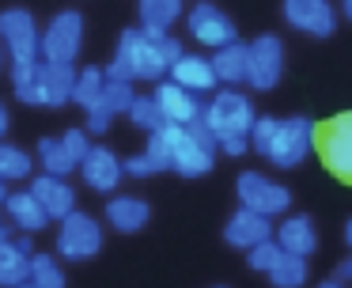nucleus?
I'll return each instance as SVG.
<instances>
[{"label":"nucleus","instance_id":"f257e3e1","mask_svg":"<svg viewBox=\"0 0 352 288\" xmlns=\"http://www.w3.org/2000/svg\"><path fill=\"white\" fill-rule=\"evenodd\" d=\"M250 148L276 167H296L314 148V121L311 118H258L250 133Z\"/></svg>","mask_w":352,"mask_h":288},{"label":"nucleus","instance_id":"f03ea898","mask_svg":"<svg viewBox=\"0 0 352 288\" xmlns=\"http://www.w3.org/2000/svg\"><path fill=\"white\" fill-rule=\"evenodd\" d=\"M160 38L163 34H155V30L129 27L122 38H118V53H114V61H110V68H107V80H125V83L155 80L160 83L163 76L170 72L167 57H163V50H160Z\"/></svg>","mask_w":352,"mask_h":288},{"label":"nucleus","instance_id":"7ed1b4c3","mask_svg":"<svg viewBox=\"0 0 352 288\" xmlns=\"http://www.w3.org/2000/svg\"><path fill=\"white\" fill-rule=\"evenodd\" d=\"M12 88H16V95L31 106H65V103H72L76 68L72 65H50V61L12 65Z\"/></svg>","mask_w":352,"mask_h":288},{"label":"nucleus","instance_id":"20e7f679","mask_svg":"<svg viewBox=\"0 0 352 288\" xmlns=\"http://www.w3.org/2000/svg\"><path fill=\"white\" fill-rule=\"evenodd\" d=\"M254 121H258L254 103L243 95V91H235V88L216 91V95L205 103V125L212 129L216 144L228 141V136H250Z\"/></svg>","mask_w":352,"mask_h":288},{"label":"nucleus","instance_id":"39448f33","mask_svg":"<svg viewBox=\"0 0 352 288\" xmlns=\"http://www.w3.org/2000/svg\"><path fill=\"white\" fill-rule=\"evenodd\" d=\"M0 45L12 57V65H31L42 61V30L27 8H8L0 12Z\"/></svg>","mask_w":352,"mask_h":288},{"label":"nucleus","instance_id":"423d86ee","mask_svg":"<svg viewBox=\"0 0 352 288\" xmlns=\"http://www.w3.org/2000/svg\"><path fill=\"white\" fill-rule=\"evenodd\" d=\"M80 42H84V19H80L76 8H65L42 30V61H50V65H72L80 57Z\"/></svg>","mask_w":352,"mask_h":288},{"label":"nucleus","instance_id":"0eeeda50","mask_svg":"<svg viewBox=\"0 0 352 288\" xmlns=\"http://www.w3.org/2000/svg\"><path fill=\"white\" fill-rule=\"evenodd\" d=\"M235 194H239V209H250V212H261V216H280L288 212L292 205V194L280 186V182L265 178L261 171H243L235 182Z\"/></svg>","mask_w":352,"mask_h":288},{"label":"nucleus","instance_id":"6e6552de","mask_svg":"<svg viewBox=\"0 0 352 288\" xmlns=\"http://www.w3.org/2000/svg\"><path fill=\"white\" fill-rule=\"evenodd\" d=\"M102 250V227L95 216H87L84 209L69 212L57 227V254L72 258V262H84V258L99 254Z\"/></svg>","mask_w":352,"mask_h":288},{"label":"nucleus","instance_id":"1a4fd4ad","mask_svg":"<svg viewBox=\"0 0 352 288\" xmlns=\"http://www.w3.org/2000/svg\"><path fill=\"white\" fill-rule=\"evenodd\" d=\"M284 72V42L276 34H258L250 42V72L246 83L254 91H273Z\"/></svg>","mask_w":352,"mask_h":288},{"label":"nucleus","instance_id":"9d476101","mask_svg":"<svg viewBox=\"0 0 352 288\" xmlns=\"http://www.w3.org/2000/svg\"><path fill=\"white\" fill-rule=\"evenodd\" d=\"M186 27H190V38H197V42L208 45L212 53L223 50V45H231V42H239V38H235V23H231L216 4H205V0H201L197 8H190Z\"/></svg>","mask_w":352,"mask_h":288},{"label":"nucleus","instance_id":"9b49d317","mask_svg":"<svg viewBox=\"0 0 352 288\" xmlns=\"http://www.w3.org/2000/svg\"><path fill=\"white\" fill-rule=\"evenodd\" d=\"M322 159H326V167L337 178L352 182V110L337 114L329 121V129L322 133Z\"/></svg>","mask_w":352,"mask_h":288},{"label":"nucleus","instance_id":"f8f14e48","mask_svg":"<svg viewBox=\"0 0 352 288\" xmlns=\"http://www.w3.org/2000/svg\"><path fill=\"white\" fill-rule=\"evenodd\" d=\"M284 19L311 38H329L337 27V12L329 0H284Z\"/></svg>","mask_w":352,"mask_h":288},{"label":"nucleus","instance_id":"ddd939ff","mask_svg":"<svg viewBox=\"0 0 352 288\" xmlns=\"http://www.w3.org/2000/svg\"><path fill=\"white\" fill-rule=\"evenodd\" d=\"M155 103H160L163 118H167L170 125H193L197 118H205V103H201V95L178 88L175 80L155 83Z\"/></svg>","mask_w":352,"mask_h":288},{"label":"nucleus","instance_id":"4468645a","mask_svg":"<svg viewBox=\"0 0 352 288\" xmlns=\"http://www.w3.org/2000/svg\"><path fill=\"white\" fill-rule=\"evenodd\" d=\"M34 194V201L46 209L50 220H65L69 212H76V189L69 186L65 178H57V174H34L31 186H27Z\"/></svg>","mask_w":352,"mask_h":288},{"label":"nucleus","instance_id":"2eb2a0df","mask_svg":"<svg viewBox=\"0 0 352 288\" xmlns=\"http://www.w3.org/2000/svg\"><path fill=\"white\" fill-rule=\"evenodd\" d=\"M80 178H84L95 194H110V189H118V182L125 178V167L110 148L95 144V148L87 152V159L80 163Z\"/></svg>","mask_w":352,"mask_h":288},{"label":"nucleus","instance_id":"dca6fc26","mask_svg":"<svg viewBox=\"0 0 352 288\" xmlns=\"http://www.w3.org/2000/svg\"><path fill=\"white\" fill-rule=\"evenodd\" d=\"M273 220L269 216H261V212H250V209H239L235 216L228 220V227H223V239L231 243V247H239V250H254V247H261L265 239H273Z\"/></svg>","mask_w":352,"mask_h":288},{"label":"nucleus","instance_id":"f3484780","mask_svg":"<svg viewBox=\"0 0 352 288\" xmlns=\"http://www.w3.org/2000/svg\"><path fill=\"white\" fill-rule=\"evenodd\" d=\"M31 258H34V247H31V235H16L0 247V285L4 288H19L31 280Z\"/></svg>","mask_w":352,"mask_h":288},{"label":"nucleus","instance_id":"a211bd4d","mask_svg":"<svg viewBox=\"0 0 352 288\" xmlns=\"http://www.w3.org/2000/svg\"><path fill=\"white\" fill-rule=\"evenodd\" d=\"M4 216H8V224L16 227L19 235H34V232H42V227L50 224L46 209L34 201L31 189H12L8 201H4Z\"/></svg>","mask_w":352,"mask_h":288},{"label":"nucleus","instance_id":"6ab92c4d","mask_svg":"<svg viewBox=\"0 0 352 288\" xmlns=\"http://www.w3.org/2000/svg\"><path fill=\"white\" fill-rule=\"evenodd\" d=\"M170 80L178 88L193 91V95H208L220 83L216 80V68H212V57H201V53H182V61L170 68Z\"/></svg>","mask_w":352,"mask_h":288},{"label":"nucleus","instance_id":"aec40b11","mask_svg":"<svg viewBox=\"0 0 352 288\" xmlns=\"http://www.w3.org/2000/svg\"><path fill=\"white\" fill-rule=\"evenodd\" d=\"M148 216H152L148 201H140V197H133V194H114L107 201V220H110L114 232L133 235V232H140V227L148 224Z\"/></svg>","mask_w":352,"mask_h":288},{"label":"nucleus","instance_id":"412c9836","mask_svg":"<svg viewBox=\"0 0 352 288\" xmlns=\"http://www.w3.org/2000/svg\"><path fill=\"white\" fill-rule=\"evenodd\" d=\"M273 239L280 243V250H288V254H299V258H307L314 247H318V232H314L311 216H303V212H296V216L280 220V227L273 232Z\"/></svg>","mask_w":352,"mask_h":288},{"label":"nucleus","instance_id":"4be33fe9","mask_svg":"<svg viewBox=\"0 0 352 288\" xmlns=\"http://www.w3.org/2000/svg\"><path fill=\"white\" fill-rule=\"evenodd\" d=\"M212 68H216V80H220L223 88L246 83V72H250V45L231 42V45H223V50H216L212 53Z\"/></svg>","mask_w":352,"mask_h":288},{"label":"nucleus","instance_id":"5701e85b","mask_svg":"<svg viewBox=\"0 0 352 288\" xmlns=\"http://www.w3.org/2000/svg\"><path fill=\"white\" fill-rule=\"evenodd\" d=\"M212 156L216 152H208L205 144H197L190 133H186L182 144H178V152H175V159H170V171L182 174V178H201V174L212 171V163H216Z\"/></svg>","mask_w":352,"mask_h":288},{"label":"nucleus","instance_id":"b1692460","mask_svg":"<svg viewBox=\"0 0 352 288\" xmlns=\"http://www.w3.org/2000/svg\"><path fill=\"white\" fill-rule=\"evenodd\" d=\"M182 15V0H140V27L155 34H170Z\"/></svg>","mask_w":352,"mask_h":288},{"label":"nucleus","instance_id":"393cba45","mask_svg":"<svg viewBox=\"0 0 352 288\" xmlns=\"http://www.w3.org/2000/svg\"><path fill=\"white\" fill-rule=\"evenodd\" d=\"M107 95V68H80L76 88H72V103H80V110H91Z\"/></svg>","mask_w":352,"mask_h":288},{"label":"nucleus","instance_id":"a878e982","mask_svg":"<svg viewBox=\"0 0 352 288\" xmlns=\"http://www.w3.org/2000/svg\"><path fill=\"white\" fill-rule=\"evenodd\" d=\"M34 159L42 163V171L46 174H57V178H65V174L72 171V156L65 152V144H61V136H42L38 141V152H34Z\"/></svg>","mask_w":352,"mask_h":288},{"label":"nucleus","instance_id":"bb28decb","mask_svg":"<svg viewBox=\"0 0 352 288\" xmlns=\"http://www.w3.org/2000/svg\"><path fill=\"white\" fill-rule=\"evenodd\" d=\"M31 167H34V159L27 156L23 148L0 141V182H4V186H8V182H19V178H31Z\"/></svg>","mask_w":352,"mask_h":288},{"label":"nucleus","instance_id":"cd10ccee","mask_svg":"<svg viewBox=\"0 0 352 288\" xmlns=\"http://www.w3.org/2000/svg\"><path fill=\"white\" fill-rule=\"evenodd\" d=\"M269 280H273L276 288H299L307 280V258H299V254H288L284 250L280 254V262L269 269Z\"/></svg>","mask_w":352,"mask_h":288},{"label":"nucleus","instance_id":"c85d7f7f","mask_svg":"<svg viewBox=\"0 0 352 288\" xmlns=\"http://www.w3.org/2000/svg\"><path fill=\"white\" fill-rule=\"evenodd\" d=\"M129 121H133L137 129H144L148 136H152L155 129L167 125V118H163V110H160V103H155V95H137V103H133V110H129Z\"/></svg>","mask_w":352,"mask_h":288},{"label":"nucleus","instance_id":"c756f323","mask_svg":"<svg viewBox=\"0 0 352 288\" xmlns=\"http://www.w3.org/2000/svg\"><path fill=\"white\" fill-rule=\"evenodd\" d=\"M31 285L38 288H65V269L54 254H34L31 258Z\"/></svg>","mask_w":352,"mask_h":288},{"label":"nucleus","instance_id":"7c9ffc66","mask_svg":"<svg viewBox=\"0 0 352 288\" xmlns=\"http://www.w3.org/2000/svg\"><path fill=\"white\" fill-rule=\"evenodd\" d=\"M102 103L110 106V114H129L133 103H137V91H133V83H125V80H107Z\"/></svg>","mask_w":352,"mask_h":288},{"label":"nucleus","instance_id":"2f4dec72","mask_svg":"<svg viewBox=\"0 0 352 288\" xmlns=\"http://www.w3.org/2000/svg\"><path fill=\"white\" fill-rule=\"evenodd\" d=\"M280 254H284L280 243H276V239H265L261 247L246 250V262H250V269H254V273H269L276 262H280Z\"/></svg>","mask_w":352,"mask_h":288},{"label":"nucleus","instance_id":"473e14b6","mask_svg":"<svg viewBox=\"0 0 352 288\" xmlns=\"http://www.w3.org/2000/svg\"><path fill=\"white\" fill-rule=\"evenodd\" d=\"M122 167H125V174H133V178H152V174L167 171V167H163L155 156H148V152H137V156L122 159Z\"/></svg>","mask_w":352,"mask_h":288},{"label":"nucleus","instance_id":"72a5a7b5","mask_svg":"<svg viewBox=\"0 0 352 288\" xmlns=\"http://www.w3.org/2000/svg\"><path fill=\"white\" fill-rule=\"evenodd\" d=\"M61 144H65V152H69V156H72V163H84V159H87V152H91L95 148V144L91 141H87V129H65V136H61Z\"/></svg>","mask_w":352,"mask_h":288},{"label":"nucleus","instance_id":"f704fd0d","mask_svg":"<svg viewBox=\"0 0 352 288\" xmlns=\"http://www.w3.org/2000/svg\"><path fill=\"white\" fill-rule=\"evenodd\" d=\"M84 114H87V121H84L87 133H95V136L110 133V121H114V114H110V106H107V103L91 106V110H84Z\"/></svg>","mask_w":352,"mask_h":288},{"label":"nucleus","instance_id":"c9c22d12","mask_svg":"<svg viewBox=\"0 0 352 288\" xmlns=\"http://www.w3.org/2000/svg\"><path fill=\"white\" fill-rule=\"evenodd\" d=\"M246 148H250V136H228V141H220V152H228V156H243Z\"/></svg>","mask_w":352,"mask_h":288},{"label":"nucleus","instance_id":"e433bc0d","mask_svg":"<svg viewBox=\"0 0 352 288\" xmlns=\"http://www.w3.org/2000/svg\"><path fill=\"white\" fill-rule=\"evenodd\" d=\"M337 280L352 288V258H349V262H341V265H337Z\"/></svg>","mask_w":352,"mask_h":288},{"label":"nucleus","instance_id":"4c0bfd02","mask_svg":"<svg viewBox=\"0 0 352 288\" xmlns=\"http://www.w3.org/2000/svg\"><path fill=\"white\" fill-rule=\"evenodd\" d=\"M8 125H12V114H8V106L0 103V141H4V133H8Z\"/></svg>","mask_w":352,"mask_h":288},{"label":"nucleus","instance_id":"58836bf2","mask_svg":"<svg viewBox=\"0 0 352 288\" xmlns=\"http://www.w3.org/2000/svg\"><path fill=\"white\" fill-rule=\"evenodd\" d=\"M8 227H12V224H8V216H4V209H0V247H4V243L12 239V235H8Z\"/></svg>","mask_w":352,"mask_h":288},{"label":"nucleus","instance_id":"ea45409f","mask_svg":"<svg viewBox=\"0 0 352 288\" xmlns=\"http://www.w3.org/2000/svg\"><path fill=\"white\" fill-rule=\"evenodd\" d=\"M8 194H12V189L4 186V182H0V209H4V201H8Z\"/></svg>","mask_w":352,"mask_h":288},{"label":"nucleus","instance_id":"a19ab883","mask_svg":"<svg viewBox=\"0 0 352 288\" xmlns=\"http://www.w3.org/2000/svg\"><path fill=\"white\" fill-rule=\"evenodd\" d=\"M322 288H349V285H341V280H322Z\"/></svg>","mask_w":352,"mask_h":288},{"label":"nucleus","instance_id":"79ce46f5","mask_svg":"<svg viewBox=\"0 0 352 288\" xmlns=\"http://www.w3.org/2000/svg\"><path fill=\"white\" fill-rule=\"evenodd\" d=\"M344 239H349V247H352V220L344 224Z\"/></svg>","mask_w":352,"mask_h":288},{"label":"nucleus","instance_id":"37998d69","mask_svg":"<svg viewBox=\"0 0 352 288\" xmlns=\"http://www.w3.org/2000/svg\"><path fill=\"white\" fill-rule=\"evenodd\" d=\"M344 15H349V23H352V0H344Z\"/></svg>","mask_w":352,"mask_h":288},{"label":"nucleus","instance_id":"c03bdc74","mask_svg":"<svg viewBox=\"0 0 352 288\" xmlns=\"http://www.w3.org/2000/svg\"><path fill=\"white\" fill-rule=\"evenodd\" d=\"M19 288H38V285H31V280H27V285H19Z\"/></svg>","mask_w":352,"mask_h":288},{"label":"nucleus","instance_id":"a18cd8bd","mask_svg":"<svg viewBox=\"0 0 352 288\" xmlns=\"http://www.w3.org/2000/svg\"><path fill=\"white\" fill-rule=\"evenodd\" d=\"M0 65H4V45H0Z\"/></svg>","mask_w":352,"mask_h":288},{"label":"nucleus","instance_id":"49530a36","mask_svg":"<svg viewBox=\"0 0 352 288\" xmlns=\"http://www.w3.org/2000/svg\"><path fill=\"white\" fill-rule=\"evenodd\" d=\"M216 288H223V285H216Z\"/></svg>","mask_w":352,"mask_h":288}]
</instances>
